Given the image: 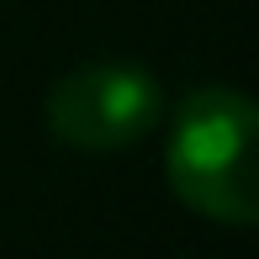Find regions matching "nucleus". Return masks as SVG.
I'll use <instances>...</instances> for the list:
<instances>
[{"mask_svg":"<svg viewBox=\"0 0 259 259\" xmlns=\"http://www.w3.org/2000/svg\"><path fill=\"white\" fill-rule=\"evenodd\" d=\"M259 111L243 90L201 85L175 106V133L164 148L169 191L191 211L228 228L259 222V180H254Z\"/></svg>","mask_w":259,"mask_h":259,"instance_id":"obj_1","label":"nucleus"},{"mask_svg":"<svg viewBox=\"0 0 259 259\" xmlns=\"http://www.w3.org/2000/svg\"><path fill=\"white\" fill-rule=\"evenodd\" d=\"M42 116L58 143L85 148V154H111L154 133V122L164 116V90L148 69L85 64L48 90Z\"/></svg>","mask_w":259,"mask_h":259,"instance_id":"obj_2","label":"nucleus"}]
</instances>
